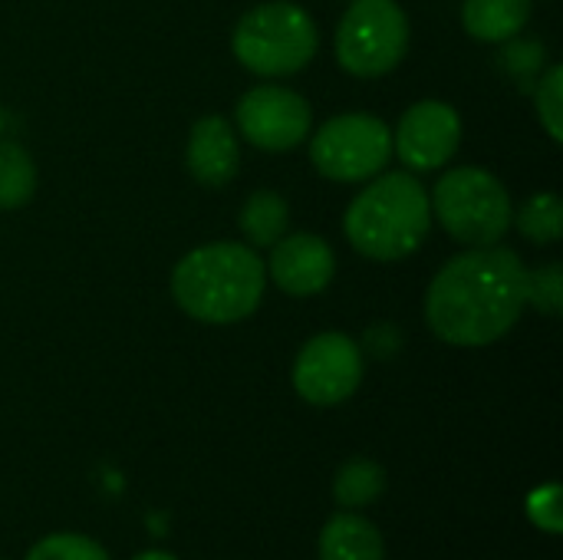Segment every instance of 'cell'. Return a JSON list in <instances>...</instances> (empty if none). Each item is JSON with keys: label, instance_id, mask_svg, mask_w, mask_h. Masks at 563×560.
<instances>
[{"label": "cell", "instance_id": "obj_1", "mask_svg": "<svg viewBox=\"0 0 563 560\" xmlns=\"http://www.w3.org/2000/svg\"><path fill=\"white\" fill-rule=\"evenodd\" d=\"M528 310V267L501 244L455 254L426 290V323L449 347H488Z\"/></svg>", "mask_w": 563, "mask_h": 560}, {"label": "cell", "instance_id": "obj_2", "mask_svg": "<svg viewBox=\"0 0 563 560\" xmlns=\"http://www.w3.org/2000/svg\"><path fill=\"white\" fill-rule=\"evenodd\" d=\"M267 287V267L254 248L241 241H214L188 251L172 271L175 304L201 323H241L247 320Z\"/></svg>", "mask_w": 563, "mask_h": 560}, {"label": "cell", "instance_id": "obj_3", "mask_svg": "<svg viewBox=\"0 0 563 560\" xmlns=\"http://www.w3.org/2000/svg\"><path fill=\"white\" fill-rule=\"evenodd\" d=\"M432 224L426 185L409 172L376 175L346 208V241L369 261H402L416 254Z\"/></svg>", "mask_w": 563, "mask_h": 560}, {"label": "cell", "instance_id": "obj_4", "mask_svg": "<svg viewBox=\"0 0 563 560\" xmlns=\"http://www.w3.org/2000/svg\"><path fill=\"white\" fill-rule=\"evenodd\" d=\"M231 50L238 63L254 76L277 79L310 66L320 50V33L303 7L290 0H271L257 3L238 20L231 33Z\"/></svg>", "mask_w": 563, "mask_h": 560}, {"label": "cell", "instance_id": "obj_5", "mask_svg": "<svg viewBox=\"0 0 563 560\" xmlns=\"http://www.w3.org/2000/svg\"><path fill=\"white\" fill-rule=\"evenodd\" d=\"M429 201L439 224L465 248L498 244L515 221L508 188L478 165H459L445 172L435 182Z\"/></svg>", "mask_w": 563, "mask_h": 560}, {"label": "cell", "instance_id": "obj_6", "mask_svg": "<svg viewBox=\"0 0 563 560\" xmlns=\"http://www.w3.org/2000/svg\"><path fill=\"white\" fill-rule=\"evenodd\" d=\"M333 50L350 76L379 79L409 50V17L396 0H353L336 26Z\"/></svg>", "mask_w": 563, "mask_h": 560}, {"label": "cell", "instance_id": "obj_7", "mask_svg": "<svg viewBox=\"0 0 563 560\" xmlns=\"http://www.w3.org/2000/svg\"><path fill=\"white\" fill-rule=\"evenodd\" d=\"M393 155V132L369 112H343L327 119L310 139L313 168L340 185L376 178Z\"/></svg>", "mask_w": 563, "mask_h": 560}, {"label": "cell", "instance_id": "obj_8", "mask_svg": "<svg viewBox=\"0 0 563 560\" xmlns=\"http://www.w3.org/2000/svg\"><path fill=\"white\" fill-rule=\"evenodd\" d=\"M290 380L310 406H340L363 383V350L346 333H317L297 353Z\"/></svg>", "mask_w": 563, "mask_h": 560}, {"label": "cell", "instance_id": "obj_9", "mask_svg": "<svg viewBox=\"0 0 563 560\" xmlns=\"http://www.w3.org/2000/svg\"><path fill=\"white\" fill-rule=\"evenodd\" d=\"M241 135L264 152H290L297 149L313 125L310 102L277 83H261L238 99L234 109Z\"/></svg>", "mask_w": 563, "mask_h": 560}, {"label": "cell", "instance_id": "obj_10", "mask_svg": "<svg viewBox=\"0 0 563 560\" xmlns=\"http://www.w3.org/2000/svg\"><path fill=\"white\" fill-rule=\"evenodd\" d=\"M462 145L459 109L442 99H422L409 106L393 132V152L412 172H435L455 158Z\"/></svg>", "mask_w": 563, "mask_h": 560}, {"label": "cell", "instance_id": "obj_11", "mask_svg": "<svg viewBox=\"0 0 563 560\" xmlns=\"http://www.w3.org/2000/svg\"><path fill=\"white\" fill-rule=\"evenodd\" d=\"M267 277L290 297H313L327 290V284L336 274L333 248L317 234H284L277 244H271V261L264 264Z\"/></svg>", "mask_w": 563, "mask_h": 560}, {"label": "cell", "instance_id": "obj_12", "mask_svg": "<svg viewBox=\"0 0 563 560\" xmlns=\"http://www.w3.org/2000/svg\"><path fill=\"white\" fill-rule=\"evenodd\" d=\"M188 172L205 188H224L234 182L241 168V142L238 132L224 116H205L191 125L188 152H185Z\"/></svg>", "mask_w": 563, "mask_h": 560}, {"label": "cell", "instance_id": "obj_13", "mask_svg": "<svg viewBox=\"0 0 563 560\" xmlns=\"http://www.w3.org/2000/svg\"><path fill=\"white\" fill-rule=\"evenodd\" d=\"M317 554L320 560H386V545L373 521L360 515H336L323 525Z\"/></svg>", "mask_w": 563, "mask_h": 560}, {"label": "cell", "instance_id": "obj_14", "mask_svg": "<svg viewBox=\"0 0 563 560\" xmlns=\"http://www.w3.org/2000/svg\"><path fill=\"white\" fill-rule=\"evenodd\" d=\"M531 10V0H465L462 26L468 30V36L482 43H505L528 26Z\"/></svg>", "mask_w": 563, "mask_h": 560}, {"label": "cell", "instance_id": "obj_15", "mask_svg": "<svg viewBox=\"0 0 563 560\" xmlns=\"http://www.w3.org/2000/svg\"><path fill=\"white\" fill-rule=\"evenodd\" d=\"M287 224H290V208L271 188H257L244 201L241 218H238V228L251 241V248H271V244H277L287 234Z\"/></svg>", "mask_w": 563, "mask_h": 560}, {"label": "cell", "instance_id": "obj_16", "mask_svg": "<svg viewBox=\"0 0 563 560\" xmlns=\"http://www.w3.org/2000/svg\"><path fill=\"white\" fill-rule=\"evenodd\" d=\"M36 191V165L33 155L13 142H0V211H20Z\"/></svg>", "mask_w": 563, "mask_h": 560}, {"label": "cell", "instance_id": "obj_17", "mask_svg": "<svg viewBox=\"0 0 563 560\" xmlns=\"http://www.w3.org/2000/svg\"><path fill=\"white\" fill-rule=\"evenodd\" d=\"M383 492H386V472L379 469V462L363 459V455L343 462L333 479V498L343 508H366L379 502Z\"/></svg>", "mask_w": 563, "mask_h": 560}, {"label": "cell", "instance_id": "obj_18", "mask_svg": "<svg viewBox=\"0 0 563 560\" xmlns=\"http://www.w3.org/2000/svg\"><path fill=\"white\" fill-rule=\"evenodd\" d=\"M511 224H518V231L534 244H558L563 234V201L554 191L531 195L515 211Z\"/></svg>", "mask_w": 563, "mask_h": 560}, {"label": "cell", "instance_id": "obj_19", "mask_svg": "<svg viewBox=\"0 0 563 560\" xmlns=\"http://www.w3.org/2000/svg\"><path fill=\"white\" fill-rule=\"evenodd\" d=\"M26 560H109V554L86 535H46L30 548Z\"/></svg>", "mask_w": 563, "mask_h": 560}, {"label": "cell", "instance_id": "obj_20", "mask_svg": "<svg viewBox=\"0 0 563 560\" xmlns=\"http://www.w3.org/2000/svg\"><path fill=\"white\" fill-rule=\"evenodd\" d=\"M534 106H538V119L544 125V132L561 142L563 139V66H551L534 92Z\"/></svg>", "mask_w": 563, "mask_h": 560}, {"label": "cell", "instance_id": "obj_21", "mask_svg": "<svg viewBox=\"0 0 563 560\" xmlns=\"http://www.w3.org/2000/svg\"><path fill=\"white\" fill-rule=\"evenodd\" d=\"M528 307H538L548 317H558L563 310V271L558 261L528 271Z\"/></svg>", "mask_w": 563, "mask_h": 560}, {"label": "cell", "instance_id": "obj_22", "mask_svg": "<svg viewBox=\"0 0 563 560\" xmlns=\"http://www.w3.org/2000/svg\"><path fill=\"white\" fill-rule=\"evenodd\" d=\"M528 518L541 528V531H548V535H561L563 528V518H561V488L551 482V485H541V488H534L531 492V498H528Z\"/></svg>", "mask_w": 563, "mask_h": 560}, {"label": "cell", "instance_id": "obj_23", "mask_svg": "<svg viewBox=\"0 0 563 560\" xmlns=\"http://www.w3.org/2000/svg\"><path fill=\"white\" fill-rule=\"evenodd\" d=\"M534 46H538V43H518V46H511V50L505 53V56H508V66L518 69V73H534V69L544 63V46H541L534 56H528Z\"/></svg>", "mask_w": 563, "mask_h": 560}, {"label": "cell", "instance_id": "obj_24", "mask_svg": "<svg viewBox=\"0 0 563 560\" xmlns=\"http://www.w3.org/2000/svg\"><path fill=\"white\" fill-rule=\"evenodd\" d=\"M132 560H178V558H172L168 551H142V554H135Z\"/></svg>", "mask_w": 563, "mask_h": 560}, {"label": "cell", "instance_id": "obj_25", "mask_svg": "<svg viewBox=\"0 0 563 560\" xmlns=\"http://www.w3.org/2000/svg\"><path fill=\"white\" fill-rule=\"evenodd\" d=\"M0 132H3V109H0Z\"/></svg>", "mask_w": 563, "mask_h": 560}]
</instances>
